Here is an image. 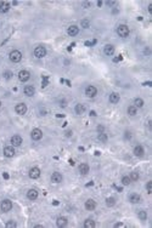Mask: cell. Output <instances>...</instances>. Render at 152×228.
Wrapping results in <instances>:
<instances>
[{
  "instance_id": "44",
  "label": "cell",
  "mask_w": 152,
  "mask_h": 228,
  "mask_svg": "<svg viewBox=\"0 0 152 228\" xmlns=\"http://www.w3.org/2000/svg\"><path fill=\"white\" fill-rule=\"evenodd\" d=\"M35 228H43V226H41V225H37Z\"/></svg>"
},
{
  "instance_id": "19",
  "label": "cell",
  "mask_w": 152,
  "mask_h": 228,
  "mask_svg": "<svg viewBox=\"0 0 152 228\" xmlns=\"http://www.w3.org/2000/svg\"><path fill=\"white\" fill-rule=\"evenodd\" d=\"M27 198L29 199V200H35L38 198V191L37 189H29V191L27 192Z\"/></svg>"
},
{
  "instance_id": "20",
  "label": "cell",
  "mask_w": 152,
  "mask_h": 228,
  "mask_svg": "<svg viewBox=\"0 0 152 228\" xmlns=\"http://www.w3.org/2000/svg\"><path fill=\"white\" fill-rule=\"evenodd\" d=\"M129 200L133 204H137V203L141 201V197L139 195V194H136V193H133V194L129 195Z\"/></svg>"
},
{
  "instance_id": "3",
  "label": "cell",
  "mask_w": 152,
  "mask_h": 228,
  "mask_svg": "<svg viewBox=\"0 0 152 228\" xmlns=\"http://www.w3.org/2000/svg\"><path fill=\"white\" fill-rule=\"evenodd\" d=\"M0 209H1L3 212H9L12 209V203L9 200V199H5V200H3L1 204H0Z\"/></svg>"
},
{
  "instance_id": "18",
  "label": "cell",
  "mask_w": 152,
  "mask_h": 228,
  "mask_svg": "<svg viewBox=\"0 0 152 228\" xmlns=\"http://www.w3.org/2000/svg\"><path fill=\"white\" fill-rule=\"evenodd\" d=\"M67 33H68L69 37H75L79 33V28L77 26H69L68 29H67Z\"/></svg>"
},
{
  "instance_id": "27",
  "label": "cell",
  "mask_w": 152,
  "mask_h": 228,
  "mask_svg": "<svg viewBox=\"0 0 152 228\" xmlns=\"http://www.w3.org/2000/svg\"><path fill=\"white\" fill-rule=\"evenodd\" d=\"M95 226H96V223H95V221L90 220V218H88L87 221H84V227H85V228H94Z\"/></svg>"
},
{
  "instance_id": "36",
  "label": "cell",
  "mask_w": 152,
  "mask_h": 228,
  "mask_svg": "<svg viewBox=\"0 0 152 228\" xmlns=\"http://www.w3.org/2000/svg\"><path fill=\"white\" fill-rule=\"evenodd\" d=\"M89 26H90V22L88 21V19H83V21H82V27L83 28H89Z\"/></svg>"
},
{
  "instance_id": "11",
  "label": "cell",
  "mask_w": 152,
  "mask_h": 228,
  "mask_svg": "<svg viewBox=\"0 0 152 228\" xmlns=\"http://www.w3.org/2000/svg\"><path fill=\"white\" fill-rule=\"evenodd\" d=\"M11 143L13 147H18V146L22 144V137L20 135H13L11 137Z\"/></svg>"
},
{
  "instance_id": "5",
  "label": "cell",
  "mask_w": 152,
  "mask_h": 228,
  "mask_svg": "<svg viewBox=\"0 0 152 228\" xmlns=\"http://www.w3.org/2000/svg\"><path fill=\"white\" fill-rule=\"evenodd\" d=\"M18 79H20L22 82L28 81V80L31 79V73L28 72V70H26V69L20 70V72H18Z\"/></svg>"
},
{
  "instance_id": "2",
  "label": "cell",
  "mask_w": 152,
  "mask_h": 228,
  "mask_svg": "<svg viewBox=\"0 0 152 228\" xmlns=\"http://www.w3.org/2000/svg\"><path fill=\"white\" fill-rule=\"evenodd\" d=\"M9 58H10L11 62L18 63V62L22 60V53L18 51V50H12V51L10 52V55H9Z\"/></svg>"
},
{
  "instance_id": "40",
  "label": "cell",
  "mask_w": 152,
  "mask_h": 228,
  "mask_svg": "<svg viewBox=\"0 0 152 228\" xmlns=\"http://www.w3.org/2000/svg\"><path fill=\"white\" fill-rule=\"evenodd\" d=\"M115 227H117V228H119V227H124V223H116Z\"/></svg>"
},
{
  "instance_id": "21",
  "label": "cell",
  "mask_w": 152,
  "mask_h": 228,
  "mask_svg": "<svg viewBox=\"0 0 152 228\" xmlns=\"http://www.w3.org/2000/svg\"><path fill=\"white\" fill-rule=\"evenodd\" d=\"M67 223H68V221H67V218H66V217H59L57 221H56V225H57V227H60V228L66 227V226H67Z\"/></svg>"
},
{
  "instance_id": "8",
  "label": "cell",
  "mask_w": 152,
  "mask_h": 228,
  "mask_svg": "<svg viewBox=\"0 0 152 228\" xmlns=\"http://www.w3.org/2000/svg\"><path fill=\"white\" fill-rule=\"evenodd\" d=\"M15 110H16L17 114L23 115V114L27 113V106H26L25 103H18V104H16V107H15Z\"/></svg>"
},
{
  "instance_id": "31",
  "label": "cell",
  "mask_w": 152,
  "mask_h": 228,
  "mask_svg": "<svg viewBox=\"0 0 152 228\" xmlns=\"http://www.w3.org/2000/svg\"><path fill=\"white\" fill-rule=\"evenodd\" d=\"M97 138H99V141H101V142H107V136H106V134H103V132H100L99 134V136H97Z\"/></svg>"
},
{
  "instance_id": "1",
  "label": "cell",
  "mask_w": 152,
  "mask_h": 228,
  "mask_svg": "<svg viewBox=\"0 0 152 228\" xmlns=\"http://www.w3.org/2000/svg\"><path fill=\"white\" fill-rule=\"evenodd\" d=\"M129 28H128V26H125V24H121V26H118L117 28V34L119 35L121 38H127L128 35H129Z\"/></svg>"
},
{
  "instance_id": "9",
  "label": "cell",
  "mask_w": 152,
  "mask_h": 228,
  "mask_svg": "<svg viewBox=\"0 0 152 228\" xmlns=\"http://www.w3.org/2000/svg\"><path fill=\"white\" fill-rule=\"evenodd\" d=\"M29 177L33 178V179L39 178V177H40V169H39V168H37V166L32 168V169L29 170Z\"/></svg>"
},
{
  "instance_id": "10",
  "label": "cell",
  "mask_w": 152,
  "mask_h": 228,
  "mask_svg": "<svg viewBox=\"0 0 152 228\" xmlns=\"http://www.w3.org/2000/svg\"><path fill=\"white\" fill-rule=\"evenodd\" d=\"M4 155L7 158H12L13 155H15V148H13V146H6V147L4 148Z\"/></svg>"
},
{
  "instance_id": "12",
  "label": "cell",
  "mask_w": 152,
  "mask_h": 228,
  "mask_svg": "<svg viewBox=\"0 0 152 228\" xmlns=\"http://www.w3.org/2000/svg\"><path fill=\"white\" fill-rule=\"evenodd\" d=\"M23 92H25V95L28 96V97H32L33 95L35 94V89L33 85H27L25 89H23Z\"/></svg>"
},
{
  "instance_id": "17",
  "label": "cell",
  "mask_w": 152,
  "mask_h": 228,
  "mask_svg": "<svg viewBox=\"0 0 152 228\" xmlns=\"http://www.w3.org/2000/svg\"><path fill=\"white\" fill-rule=\"evenodd\" d=\"M85 110H87V107H85L84 104H82V103H78L77 106L74 107V112H75V113H77L78 115L84 114V113H85Z\"/></svg>"
},
{
  "instance_id": "16",
  "label": "cell",
  "mask_w": 152,
  "mask_h": 228,
  "mask_svg": "<svg viewBox=\"0 0 152 228\" xmlns=\"http://www.w3.org/2000/svg\"><path fill=\"white\" fill-rule=\"evenodd\" d=\"M103 52H105L106 56H113V53H115V46L107 44V45L103 47Z\"/></svg>"
},
{
  "instance_id": "4",
  "label": "cell",
  "mask_w": 152,
  "mask_h": 228,
  "mask_svg": "<svg viewBox=\"0 0 152 228\" xmlns=\"http://www.w3.org/2000/svg\"><path fill=\"white\" fill-rule=\"evenodd\" d=\"M34 56L37 58H43L46 56V49L44 46H37L34 49Z\"/></svg>"
},
{
  "instance_id": "32",
  "label": "cell",
  "mask_w": 152,
  "mask_h": 228,
  "mask_svg": "<svg viewBox=\"0 0 152 228\" xmlns=\"http://www.w3.org/2000/svg\"><path fill=\"white\" fill-rule=\"evenodd\" d=\"M130 179L131 181H137V179H139V173L137 172H135V171H133V172H130Z\"/></svg>"
},
{
  "instance_id": "29",
  "label": "cell",
  "mask_w": 152,
  "mask_h": 228,
  "mask_svg": "<svg viewBox=\"0 0 152 228\" xmlns=\"http://www.w3.org/2000/svg\"><path fill=\"white\" fill-rule=\"evenodd\" d=\"M130 182H131V179H130L129 176H123L122 177V184H123V186H129Z\"/></svg>"
},
{
  "instance_id": "25",
  "label": "cell",
  "mask_w": 152,
  "mask_h": 228,
  "mask_svg": "<svg viewBox=\"0 0 152 228\" xmlns=\"http://www.w3.org/2000/svg\"><path fill=\"white\" fill-rule=\"evenodd\" d=\"M144 100L142 98H139V97H137V98H135L134 100V107H136V108H142V107H144Z\"/></svg>"
},
{
  "instance_id": "14",
  "label": "cell",
  "mask_w": 152,
  "mask_h": 228,
  "mask_svg": "<svg viewBox=\"0 0 152 228\" xmlns=\"http://www.w3.org/2000/svg\"><path fill=\"white\" fill-rule=\"evenodd\" d=\"M95 207H96V201L93 200V199H88V200L85 201V209H87V210L93 211Z\"/></svg>"
},
{
  "instance_id": "26",
  "label": "cell",
  "mask_w": 152,
  "mask_h": 228,
  "mask_svg": "<svg viewBox=\"0 0 152 228\" xmlns=\"http://www.w3.org/2000/svg\"><path fill=\"white\" fill-rule=\"evenodd\" d=\"M127 110H128V114H129L130 116H135L137 114V108L134 107V106H129Z\"/></svg>"
},
{
  "instance_id": "22",
  "label": "cell",
  "mask_w": 152,
  "mask_h": 228,
  "mask_svg": "<svg viewBox=\"0 0 152 228\" xmlns=\"http://www.w3.org/2000/svg\"><path fill=\"white\" fill-rule=\"evenodd\" d=\"M10 10V4L6 3V1H0V12L1 13H5Z\"/></svg>"
},
{
  "instance_id": "33",
  "label": "cell",
  "mask_w": 152,
  "mask_h": 228,
  "mask_svg": "<svg viewBox=\"0 0 152 228\" xmlns=\"http://www.w3.org/2000/svg\"><path fill=\"white\" fill-rule=\"evenodd\" d=\"M5 226H6V228H16L17 227V223L15 221H9Z\"/></svg>"
},
{
  "instance_id": "28",
  "label": "cell",
  "mask_w": 152,
  "mask_h": 228,
  "mask_svg": "<svg viewBox=\"0 0 152 228\" xmlns=\"http://www.w3.org/2000/svg\"><path fill=\"white\" fill-rule=\"evenodd\" d=\"M137 216H139V218L141 221H145L147 218V213H146L145 210H139V211H137Z\"/></svg>"
},
{
  "instance_id": "45",
  "label": "cell",
  "mask_w": 152,
  "mask_h": 228,
  "mask_svg": "<svg viewBox=\"0 0 152 228\" xmlns=\"http://www.w3.org/2000/svg\"><path fill=\"white\" fill-rule=\"evenodd\" d=\"M0 107H1V102H0Z\"/></svg>"
},
{
  "instance_id": "7",
  "label": "cell",
  "mask_w": 152,
  "mask_h": 228,
  "mask_svg": "<svg viewBox=\"0 0 152 228\" xmlns=\"http://www.w3.org/2000/svg\"><path fill=\"white\" fill-rule=\"evenodd\" d=\"M31 137L33 141H39L43 137V131L40 129H33L31 132Z\"/></svg>"
},
{
  "instance_id": "34",
  "label": "cell",
  "mask_w": 152,
  "mask_h": 228,
  "mask_svg": "<svg viewBox=\"0 0 152 228\" xmlns=\"http://www.w3.org/2000/svg\"><path fill=\"white\" fill-rule=\"evenodd\" d=\"M146 191H147V193H149V194L152 193V181H149V182H147V184H146Z\"/></svg>"
},
{
  "instance_id": "38",
  "label": "cell",
  "mask_w": 152,
  "mask_h": 228,
  "mask_svg": "<svg viewBox=\"0 0 152 228\" xmlns=\"http://www.w3.org/2000/svg\"><path fill=\"white\" fill-rule=\"evenodd\" d=\"M82 5H83V7H85V9H87V7H89V6H90V3H89V1H83V3H82Z\"/></svg>"
},
{
  "instance_id": "37",
  "label": "cell",
  "mask_w": 152,
  "mask_h": 228,
  "mask_svg": "<svg viewBox=\"0 0 152 228\" xmlns=\"http://www.w3.org/2000/svg\"><path fill=\"white\" fill-rule=\"evenodd\" d=\"M124 136H125V138H127V140H129V138H131V137H133V135H131V132H129V131H127V132H125V135H124Z\"/></svg>"
},
{
  "instance_id": "13",
  "label": "cell",
  "mask_w": 152,
  "mask_h": 228,
  "mask_svg": "<svg viewBox=\"0 0 152 228\" xmlns=\"http://www.w3.org/2000/svg\"><path fill=\"white\" fill-rule=\"evenodd\" d=\"M62 179H63V177L60 172H54L53 175H51V182L53 183H61Z\"/></svg>"
},
{
  "instance_id": "43",
  "label": "cell",
  "mask_w": 152,
  "mask_h": 228,
  "mask_svg": "<svg viewBox=\"0 0 152 228\" xmlns=\"http://www.w3.org/2000/svg\"><path fill=\"white\" fill-rule=\"evenodd\" d=\"M122 60V56H119V57H117V58H115V61L116 62H118V61H121Z\"/></svg>"
},
{
  "instance_id": "24",
  "label": "cell",
  "mask_w": 152,
  "mask_h": 228,
  "mask_svg": "<svg viewBox=\"0 0 152 228\" xmlns=\"http://www.w3.org/2000/svg\"><path fill=\"white\" fill-rule=\"evenodd\" d=\"M110 102L113 104H116L119 102V95L117 94V92H112V94L110 95Z\"/></svg>"
},
{
  "instance_id": "42",
  "label": "cell",
  "mask_w": 152,
  "mask_h": 228,
  "mask_svg": "<svg viewBox=\"0 0 152 228\" xmlns=\"http://www.w3.org/2000/svg\"><path fill=\"white\" fill-rule=\"evenodd\" d=\"M149 12H150V13H152V4H150V5H149Z\"/></svg>"
},
{
  "instance_id": "39",
  "label": "cell",
  "mask_w": 152,
  "mask_h": 228,
  "mask_svg": "<svg viewBox=\"0 0 152 228\" xmlns=\"http://www.w3.org/2000/svg\"><path fill=\"white\" fill-rule=\"evenodd\" d=\"M97 131H99V134L100 132H103V126L102 125H99L97 126Z\"/></svg>"
},
{
  "instance_id": "6",
  "label": "cell",
  "mask_w": 152,
  "mask_h": 228,
  "mask_svg": "<svg viewBox=\"0 0 152 228\" xmlns=\"http://www.w3.org/2000/svg\"><path fill=\"white\" fill-rule=\"evenodd\" d=\"M85 95H87L88 97H95L97 95V89L95 87L94 85H89V86H87V89H85Z\"/></svg>"
},
{
  "instance_id": "41",
  "label": "cell",
  "mask_w": 152,
  "mask_h": 228,
  "mask_svg": "<svg viewBox=\"0 0 152 228\" xmlns=\"http://www.w3.org/2000/svg\"><path fill=\"white\" fill-rule=\"evenodd\" d=\"M117 3L116 1H107V5H110V6H113V5H116Z\"/></svg>"
},
{
  "instance_id": "35",
  "label": "cell",
  "mask_w": 152,
  "mask_h": 228,
  "mask_svg": "<svg viewBox=\"0 0 152 228\" xmlns=\"http://www.w3.org/2000/svg\"><path fill=\"white\" fill-rule=\"evenodd\" d=\"M12 72H10V70H6V72H4V78L5 79H11L12 78Z\"/></svg>"
},
{
  "instance_id": "15",
  "label": "cell",
  "mask_w": 152,
  "mask_h": 228,
  "mask_svg": "<svg viewBox=\"0 0 152 228\" xmlns=\"http://www.w3.org/2000/svg\"><path fill=\"white\" fill-rule=\"evenodd\" d=\"M144 153H145V149H144V147H142V146H140V144L135 146V148H134V154L136 155V157H139V158L144 157Z\"/></svg>"
},
{
  "instance_id": "23",
  "label": "cell",
  "mask_w": 152,
  "mask_h": 228,
  "mask_svg": "<svg viewBox=\"0 0 152 228\" xmlns=\"http://www.w3.org/2000/svg\"><path fill=\"white\" fill-rule=\"evenodd\" d=\"M79 172H80V175H87L89 172V165L85 164V163L80 164L79 165Z\"/></svg>"
},
{
  "instance_id": "30",
  "label": "cell",
  "mask_w": 152,
  "mask_h": 228,
  "mask_svg": "<svg viewBox=\"0 0 152 228\" xmlns=\"http://www.w3.org/2000/svg\"><path fill=\"white\" fill-rule=\"evenodd\" d=\"M115 204H116V199L115 198H107L106 199V205L108 206V207H112L113 205H115Z\"/></svg>"
}]
</instances>
